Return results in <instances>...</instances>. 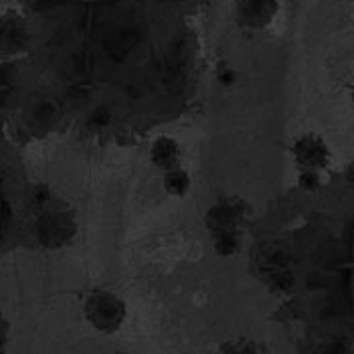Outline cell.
Returning a JSON list of instances; mask_svg holds the SVG:
<instances>
[{"mask_svg": "<svg viewBox=\"0 0 354 354\" xmlns=\"http://www.w3.org/2000/svg\"><path fill=\"white\" fill-rule=\"evenodd\" d=\"M85 318L102 334H113L126 322V301L109 290H93L83 304Z\"/></svg>", "mask_w": 354, "mask_h": 354, "instance_id": "6da1fadb", "label": "cell"}, {"mask_svg": "<svg viewBox=\"0 0 354 354\" xmlns=\"http://www.w3.org/2000/svg\"><path fill=\"white\" fill-rule=\"evenodd\" d=\"M25 39H27V30L19 19H4L0 23V41L6 47H21Z\"/></svg>", "mask_w": 354, "mask_h": 354, "instance_id": "9c48e42d", "label": "cell"}, {"mask_svg": "<svg viewBox=\"0 0 354 354\" xmlns=\"http://www.w3.org/2000/svg\"><path fill=\"white\" fill-rule=\"evenodd\" d=\"M75 235V218L73 213L51 198L47 205L39 207L37 217V237L43 247H63Z\"/></svg>", "mask_w": 354, "mask_h": 354, "instance_id": "7a4b0ae2", "label": "cell"}, {"mask_svg": "<svg viewBox=\"0 0 354 354\" xmlns=\"http://www.w3.org/2000/svg\"><path fill=\"white\" fill-rule=\"evenodd\" d=\"M298 185H300L304 191L308 192L318 191V189L322 187V176H320V172H316V170H300V174H298Z\"/></svg>", "mask_w": 354, "mask_h": 354, "instance_id": "30bf717a", "label": "cell"}, {"mask_svg": "<svg viewBox=\"0 0 354 354\" xmlns=\"http://www.w3.org/2000/svg\"><path fill=\"white\" fill-rule=\"evenodd\" d=\"M180 144L170 136H158L152 146H150V152H148V158L150 164L158 170H172L176 166H180Z\"/></svg>", "mask_w": 354, "mask_h": 354, "instance_id": "8992f818", "label": "cell"}, {"mask_svg": "<svg viewBox=\"0 0 354 354\" xmlns=\"http://www.w3.org/2000/svg\"><path fill=\"white\" fill-rule=\"evenodd\" d=\"M221 354H257V348L249 340H239V342L227 344Z\"/></svg>", "mask_w": 354, "mask_h": 354, "instance_id": "8fae6325", "label": "cell"}, {"mask_svg": "<svg viewBox=\"0 0 354 354\" xmlns=\"http://www.w3.org/2000/svg\"><path fill=\"white\" fill-rule=\"evenodd\" d=\"M294 160L300 170H324L330 164V148L328 144L316 134H304L292 146Z\"/></svg>", "mask_w": 354, "mask_h": 354, "instance_id": "277c9868", "label": "cell"}, {"mask_svg": "<svg viewBox=\"0 0 354 354\" xmlns=\"http://www.w3.org/2000/svg\"><path fill=\"white\" fill-rule=\"evenodd\" d=\"M217 80L221 85H225V87H229V85H233L235 83V71L233 69H229V67H223L221 71L217 73Z\"/></svg>", "mask_w": 354, "mask_h": 354, "instance_id": "4fadbf2b", "label": "cell"}, {"mask_svg": "<svg viewBox=\"0 0 354 354\" xmlns=\"http://www.w3.org/2000/svg\"><path fill=\"white\" fill-rule=\"evenodd\" d=\"M213 249L221 257H233L241 251V231L239 229H231V231H223L211 235Z\"/></svg>", "mask_w": 354, "mask_h": 354, "instance_id": "ba28073f", "label": "cell"}, {"mask_svg": "<svg viewBox=\"0 0 354 354\" xmlns=\"http://www.w3.org/2000/svg\"><path fill=\"white\" fill-rule=\"evenodd\" d=\"M351 97H353V104H354V89H353V95H351Z\"/></svg>", "mask_w": 354, "mask_h": 354, "instance_id": "9a60e30c", "label": "cell"}, {"mask_svg": "<svg viewBox=\"0 0 354 354\" xmlns=\"http://www.w3.org/2000/svg\"><path fill=\"white\" fill-rule=\"evenodd\" d=\"M115 354H126V353H115Z\"/></svg>", "mask_w": 354, "mask_h": 354, "instance_id": "2e32d148", "label": "cell"}, {"mask_svg": "<svg viewBox=\"0 0 354 354\" xmlns=\"http://www.w3.org/2000/svg\"><path fill=\"white\" fill-rule=\"evenodd\" d=\"M279 0H237V19L241 27L263 28L273 21Z\"/></svg>", "mask_w": 354, "mask_h": 354, "instance_id": "5b68a950", "label": "cell"}, {"mask_svg": "<svg viewBox=\"0 0 354 354\" xmlns=\"http://www.w3.org/2000/svg\"><path fill=\"white\" fill-rule=\"evenodd\" d=\"M247 218V205L237 196H223L205 213V227L209 235L239 229Z\"/></svg>", "mask_w": 354, "mask_h": 354, "instance_id": "3957f363", "label": "cell"}, {"mask_svg": "<svg viewBox=\"0 0 354 354\" xmlns=\"http://www.w3.org/2000/svg\"><path fill=\"white\" fill-rule=\"evenodd\" d=\"M6 346H8V322L0 312V354L6 353Z\"/></svg>", "mask_w": 354, "mask_h": 354, "instance_id": "7c38bea8", "label": "cell"}, {"mask_svg": "<svg viewBox=\"0 0 354 354\" xmlns=\"http://www.w3.org/2000/svg\"><path fill=\"white\" fill-rule=\"evenodd\" d=\"M344 178H346V183L351 185L354 189V162H351L346 166V170H344Z\"/></svg>", "mask_w": 354, "mask_h": 354, "instance_id": "5bb4252c", "label": "cell"}, {"mask_svg": "<svg viewBox=\"0 0 354 354\" xmlns=\"http://www.w3.org/2000/svg\"><path fill=\"white\" fill-rule=\"evenodd\" d=\"M162 185L164 191L168 192V194H172V196H185L187 192L191 191V174L183 166H176V168L164 172Z\"/></svg>", "mask_w": 354, "mask_h": 354, "instance_id": "52a82bcc", "label": "cell"}]
</instances>
